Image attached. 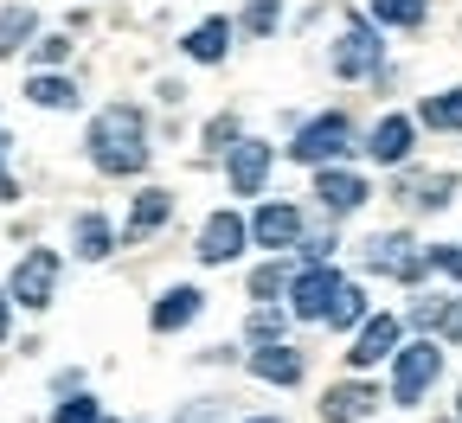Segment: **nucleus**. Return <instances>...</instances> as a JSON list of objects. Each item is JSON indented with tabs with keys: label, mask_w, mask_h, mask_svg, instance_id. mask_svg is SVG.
I'll use <instances>...</instances> for the list:
<instances>
[{
	"label": "nucleus",
	"mask_w": 462,
	"mask_h": 423,
	"mask_svg": "<svg viewBox=\"0 0 462 423\" xmlns=\"http://www.w3.org/2000/svg\"><path fill=\"white\" fill-rule=\"evenodd\" d=\"M90 161L103 173H142L148 167V135H142V109L116 103L90 123Z\"/></svg>",
	"instance_id": "obj_1"
},
{
	"label": "nucleus",
	"mask_w": 462,
	"mask_h": 423,
	"mask_svg": "<svg viewBox=\"0 0 462 423\" xmlns=\"http://www.w3.org/2000/svg\"><path fill=\"white\" fill-rule=\"evenodd\" d=\"M443 379V346L437 340H411L392 353V404H424V391Z\"/></svg>",
	"instance_id": "obj_2"
},
{
	"label": "nucleus",
	"mask_w": 462,
	"mask_h": 423,
	"mask_svg": "<svg viewBox=\"0 0 462 423\" xmlns=\"http://www.w3.org/2000/svg\"><path fill=\"white\" fill-rule=\"evenodd\" d=\"M366 270H379L392 282H418L430 263H424V251H418L411 231H385V237H366Z\"/></svg>",
	"instance_id": "obj_3"
},
{
	"label": "nucleus",
	"mask_w": 462,
	"mask_h": 423,
	"mask_svg": "<svg viewBox=\"0 0 462 423\" xmlns=\"http://www.w3.org/2000/svg\"><path fill=\"white\" fill-rule=\"evenodd\" d=\"M58 251H26L20 263H14V295L7 301H20V308H51V289H58Z\"/></svg>",
	"instance_id": "obj_4"
},
{
	"label": "nucleus",
	"mask_w": 462,
	"mask_h": 423,
	"mask_svg": "<svg viewBox=\"0 0 462 423\" xmlns=\"http://www.w3.org/2000/svg\"><path fill=\"white\" fill-rule=\"evenodd\" d=\"M346 142H354L346 115H315V123H309L296 142H289V154L309 161V167H328V161H340V154H346Z\"/></svg>",
	"instance_id": "obj_5"
},
{
	"label": "nucleus",
	"mask_w": 462,
	"mask_h": 423,
	"mask_svg": "<svg viewBox=\"0 0 462 423\" xmlns=\"http://www.w3.org/2000/svg\"><path fill=\"white\" fill-rule=\"evenodd\" d=\"M366 71H379V32L366 20H346L334 45V78H366Z\"/></svg>",
	"instance_id": "obj_6"
},
{
	"label": "nucleus",
	"mask_w": 462,
	"mask_h": 423,
	"mask_svg": "<svg viewBox=\"0 0 462 423\" xmlns=\"http://www.w3.org/2000/svg\"><path fill=\"white\" fill-rule=\"evenodd\" d=\"M245 237H251V231H245L238 212H212L206 231H199V263H212V270H218V263H238V257H245Z\"/></svg>",
	"instance_id": "obj_7"
},
{
	"label": "nucleus",
	"mask_w": 462,
	"mask_h": 423,
	"mask_svg": "<svg viewBox=\"0 0 462 423\" xmlns=\"http://www.w3.org/2000/svg\"><path fill=\"white\" fill-rule=\"evenodd\" d=\"M334 289H340L334 263H309L296 282H289V301H296V315H302V321H321V315H328V301H334Z\"/></svg>",
	"instance_id": "obj_8"
},
{
	"label": "nucleus",
	"mask_w": 462,
	"mask_h": 423,
	"mask_svg": "<svg viewBox=\"0 0 462 423\" xmlns=\"http://www.w3.org/2000/svg\"><path fill=\"white\" fill-rule=\"evenodd\" d=\"M315 199H321V206H328L334 218H346V212H360V206H366V179L328 161V167L315 173Z\"/></svg>",
	"instance_id": "obj_9"
},
{
	"label": "nucleus",
	"mask_w": 462,
	"mask_h": 423,
	"mask_svg": "<svg viewBox=\"0 0 462 423\" xmlns=\"http://www.w3.org/2000/svg\"><path fill=\"white\" fill-rule=\"evenodd\" d=\"M398 353V315H373L360 334H354V353H346V366L354 372H373L379 359H392Z\"/></svg>",
	"instance_id": "obj_10"
},
{
	"label": "nucleus",
	"mask_w": 462,
	"mask_h": 423,
	"mask_svg": "<svg viewBox=\"0 0 462 423\" xmlns=\"http://www.w3.org/2000/svg\"><path fill=\"white\" fill-rule=\"evenodd\" d=\"M245 231L257 237L263 251H289V244L302 237V212H296V206H282V199H270V206H257V218H251Z\"/></svg>",
	"instance_id": "obj_11"
},
{
	"label": "nucleus",
	"mask_w": 462,
	"mask_h": 423,
	"mask_svg": "<svg viewBox=\"0 0 462 423\" xmlns=\"http://www.w3.org/2000/svg\"><path fill=\"white\" fill-rule=\"evenodd\" d=\"M373 410H379V385H360V379L328 385V398H321V417L328 423H366Z\"/></svg>",
	"instance_id": "obj_12"
},
{
	"label": "nucleus",
	"mask_w": 462,
	"mask_h": 423,
	"mask_svg": "<svg viewBox=\"0 0 462 423\" xmlns=\"http://www.w3.org/2000/svg\"><path fill=\"white\" fill-rule=\"evenodd\" d=\"M251 372L263 379V385H302V353L296 346H282V340H263L257 353H251Z\"/></svg>",
	"instance_id": "obj_13"
},
{
	"label": "nucleus",
	"mask_w": 462,
	"mask_h": 423,
	"mask_svg": "<svg viewBox=\"0 0 462 423\" xmlns=\"http://www.w3.org/2000/svg\"><path fill=\"white\" fill-rule=\"evenodd\" d=\"M411 115H385V123H373V135H366V154L379 161V167H398V161H411Z\"/></svg>",
	"instance_id": "obj_14"
},
{
	"label": "nucleus",
	"mask_w": 462,
	"mask_h": 423,
	"mask_svg": "<svg viewBox=\"0 0 462 423\" xmlns=\"http://www.w3.org/2000/svg\"><path fill=\"white\" fill-rule=\"evenodd\" d=\"M199 308H206V295L199 289H167L161 301H154V334H180V327H193L199 321Z\"/></svg>",
	"instance_id": "obj_15"
},
{
	"label": "nucleus",
	"mask_w": 462,
	"mask_h": 423,
	"mask_svg": "<svg viewBox=\"0 0 462 423\" xmlns=\"http://www.w3.org/2000/svg\"><path fill=\"white\" fill-rule=\"evenodd\" d=\"M270 154H276V148H263V142H238V148H231V187H238L245 199L263 187V173H270Z\"/></svg>",
	"instance_id": "obj_16"
},
{
	"label": "nucleus",
	"mask_w": 462,
	"mask_h": 423,
	"mask_svg": "<svg viewBox=\"0 0 462 423\" xmlns=\"http://www.w3.org/2000/svg\"><path fill=\"white\" fill-rule=\"evenodd\" d=\"M225 45H231V20H199L187 32V58H193V65H218Z\"/></svg>",
	"instance_id": "obj_17"
},
{
	"label": "nucleus",
	"mask_w": 462,
	"mask_h": 423,
	"mask_svg": "<svg viewBox=\"0 0 462 423\" xmlns=\"http://www.w3.org/2000/svg\"><path fill=\"white\" fill-rule=\"evenodd\" d=\"M418 123H424V129L456 135V129H462V84H456V90H443V97H424V103H418Z\"/></svg>",
	"instance_id": "obj_18"
},
{
	"label": "nucleus",
	"mask_w": 462,
	"mask_h": 423,
	"mask_svg": "<svg viewBox=\"0 0 462 423\" xmlns=\"http://www.w3.org/2000/svg\"><path fill=\"white\" fill-rule=\"evenodd\" d=\"M71 244H78V257H84V263H97V257H109V244H116V231H109V218L84 212V218H78V231H71Z\"/></svg>",
	"instance_id": "obj_19"
},
{
	"label": "nucleus",
	"mask_w": 462,
	"mask_h": 423,
	"mask_svg": "<svg viewBox=\"0 0 462 423\" xmlns=\"http://www.w3.org/2000/svg\"><path fill=\"white\" fill-rule=\"evenodd\" d=\"M26 97H32L39 109H78V84H71V78H51V71H39V78L26 84Z\"/></svg>",
	"instance_id": "obj_20"
},
{
	"label": "nucleus",
	"mask_w": 462,
	"mask_h": 423,
	"mask_svg": "<svg viewBox=\"0 0 462 423\" xmlns=\"http://www.w3.org/2000/svg\"><path fill=\"white\" fill-rule=\"evenodd\" d=\"M173 212V193H161V187H148L142 199H135V212H129V237H148L161 218Z\"/></svg>",
	"instance_id": "obj_21"
},
{
	"label": "nucleus",
	"mask_w": 462,
	"mask_h": 423,
	"mask_svg": "<svg viewBox=\"0 0 462 423\" xmlns=\"http://www.w3.org/2000/svg\"><path fill=\"white\" fill-rule=\"evenodd\" d=\"M32 32H39V14L32 7H7V14H0V58H14Z\"/></svg>",
	"instance_id": "obj_22"
},
{
	"label": "nucleus",
	"mask_w": 462,
	"mask_h": 423,
	"mask_svg": "<svg viewBox=\"0 0 462 423\" xmlns=\"http://www.w3.org/2000/svg\"><path fill=\"white\" fill-rule=\"evenodd\" d=\"M360 315H366V295H360L354 282H340V289H334V301H328V315H321V321H328V327H354Z\"/></svg>",
	"instance_id": "obj_23"
},
{
	"label": "nucleus",
	"mask_w": 462,
	"mask_h": 423,
	"mask_svg": "<svg viewBox=\"0 0 462 423\" xmlns=\"http://www.w3.org/2000/svg\"><path fill=\"white\" fill-rule=\"evenodd\" d=\"M430 0H373V20L379 26H424Z\"/></svg>",
	"instance_id": "obj_24"
},
{
	"label": "nucleus",
	"mask_w": 462,
	"mask_h": 423,
	"mask_svg": "<svg viewBox=\"0 0 462 423\" xmlns=\"http://www.w3.org/2000/svg\"><path fill=\"white\" fill-rule=\"evenodd\" d=\"M411 206H430V212H443L449 206V193H456V173H430V179H411Z\"/></svg>",
	"instance_id": "obj_25"
},
{
	"label": "nucleus",
	"mask_w": 462,
	"mask_h": 423,
	"mask_svg": "<svg viewBox=\"0 0 462 423\" xmlns=\"http://www.w3.org/2000/svg\"><path fill=\"white\" fill-rule=\"evenodd\" d=\"M206 148H212V154H231V148H238V115H212V123H206Z\"/></svg>",
	"instance_id": "obj_26"
},
{
	"label": "nucleus",
	"mask_w": 462,
	"mask_h": 423,
	"mask_svg": "<svg viewBox=\"0 0 462 423\" xmlns=\"http://www.w3.org/2000/svg\"><path fill=\"white\" fill-rule=\"evenodd\" d=\"M51 423H103V410H97V398H65L51 410Z\"/></svg>",
	"instance_id": "obj_27"
},
{
	"label": "nucleus",
	"mask_w": 462,
	"mask_h": 423,
	"mask_svg": "<svg viewBox=\"0 0 462 423\" xmlns=\"http://www.w3.org/2000/svg\"><path fill=\"white\" fill-rule=\"evenodd\" d=\"M430 334H437V340H462V295L437 308V327H430Z\"/></svg>",
	"instance_id": "obj_28"
},
{
	"label": "nucleus",
	"mask_w": 462,
	"mask_h": 423,
	"mask_svg": "<svg viewBox=\"0 0 462 423\" xmlns=\"http://www.w3.org/2000/svg\"><path fill=\"white\" fill-rule=\"evenodd\" d=\"M424 263H430V270H443V276H456V282H462V244H437V251H424Z\"/></svg>",
	"instance_id": "obj_29"
},
{
	"label": "nucleus",
	"mask_w": 462,
	"mask_h": 423,
	"mask_svg": "<svg viewBox=\"0 0 462 423\" xmlns=\"http://www.w3.org/2000/svg\"><path fill=\"white\" fill-rule=\"evenodd\" d=\"M251 340H257V346H263V340H282V315H276V308H257V315H251Z\"/></svg>",
	"instance_id": "obj_30"
},
{
	"label": "nucleus",
	"mask_w": 462,
	"mask_h": 423,
	"mask_svg": "<svg viewBox=\"0 0 462 423\" xmlns=\"http://www.w3.org/2000/svg\"><path fill=\"white\" fill-rule=\"evenodd\" d=\"M276 20H282V7H276V0H257V7H251V20H245V26H251V32L263 39V32H276Z\"/></svg>",
	"instance_id": "obj_31"
},
{
	"label": "nucleus",
	"mask_w": 462,
	"mask_h": 423,
	"mask_svg": "<svg viewBox=\"0 0 462 423\" xmlns=\"http://www.w3.org/2000/svg\"><path fill=\"white\" fill-rule=\"evenodd\" d=\"M32 58H39V65H65V58H71V39H39Z\"/></svg>",
	"instance_id": "obj_32"
},
{
	"label": "nucleus",
	"mask_w": 462,
	"mask_h": 423,
	"mask_svg": "<svg viewBox=\"0 0 462 423\" xmlns=\"http://www.w3.org/2000/svg\"><path fill=\"white\" fill-rule=\"evenodd\" d=\"M276 289H282V270H276V263H263V270L251 276V295L263 301V295H276Z\"/></svg>",
	"instance_id": "obj_33"
},
{
	"label": "nucleus",
	"mask_w": 462,
	"mask_h": 423,
	"mask_svg": "<svg viewBox=\"0 0 462 423\" xmlns=\"http://www.w3.org/2000/svg\"><path fill=\"white\" fill-rule=\"evenodd\" d=\"M180 423H218V404H212V398H206V404H193V410H187V417H180Z\"/></svg>",
	"instance_id": "obj_34"
},
{
	"label": "nucleus",
	"mask_w": 462,
	"mask_h": 423,
	"mask_svg": "<svg viewBox=\"0 0 462 423\" xmlns=\"http://www.w3.org/2000/svg\"><path fill=\"white\" fill-rule=\"evenodd\" d=\"M7 321H14V301L0 295V340H7Z\"/></svg>",
	"instance_id": "obj_35"
},
{
	"label": "nucleus",
	"mask_w": 462,
	"mask_h": 423,
	"mask_svg": "<svg viewBox=\"0 0 462 423\" xmlns=\"http://www.w3.org/2000/svg\"><path fill=\"white\" fill-rule=\"evenodd\" d=\"M456 423H462V391H456Z\"/></svg>",
	"instance_id": "obj_36"
},
{
	"label": "nucleus",
	"mask_w": 462,
	"mask_h": 423,
	"mask_svg": "<svg viewBox=\"0 0 462 423\" xmlns=\"http://www.w3.org/2000/svg\"><path fill=\"white\" fill-rule=\"evenodd\" d=\"M257 423H282V417H257Z\"/></svg>",
	"instance_id": "obj_37"
}]
</instances>
